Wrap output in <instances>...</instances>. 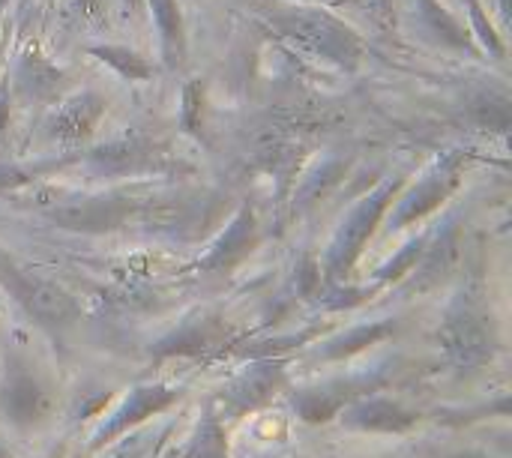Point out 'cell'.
Wrapping results in <instances>:
<instances>
[{"label":"cell","mask_w":512,"mask_h":458,"mask_svg":"<svg viewBox=\"0 0 512 458\" xmlns=\"http://www.w3.org/2000/svg\"><path fill=\"white\" fill-rule=\"evenodd\" d=\"M426 243H429V237L411 240L396 258H390L384 267L375 270V279H378V282H399V279H405L408 273H414L417 264H420V258H423V252H426Z\"/></svg>","instance_id":"obj_19"},{"label":"cell","mask_w":512,"mask_h":458,"mask_svg":"<svg viewBox=\"0 0 512 458\" xmlns=\"http://www.w3.org/2000/svg\"><path fill=\"white\" fill-rule=\"evenodd\" d=\"M156 27L162 33V51L168 66H177L186 54V36H183V18L177 0H150Z\"/></svg>","instance_id":"obj_15"},{"label":"cell","mask_w":512,"mask_h":458,"mask_svg":"<svg viewBox=\"0 0 512 458\" xmlns=\"http://www.w3.org/2000/svg\"><path fill=\"white\" fill-rule=\"evenodd\" d=\"M306 3H318V6H345L351 0H306Z\"/></svg>","instance_id":"obj_29"},{"label":"cell","mask_w":512,"mask_h":458,"mask_svg":"<svg viewBox=\"0 0 512 458\" xmlns=\"http://www.w3.org/2000/svg\"><path fill=\"white\" fill-rule=\"evenodd\" d=\"M0 288L24 309L30 321H36L51 336H60L78 321V303L66 288L21 270L6 255H0Z\"/></svg>","instance_id":"obj_3"},{"label":"cell","mask_w":512,"mask_h":458,"mask_svg":"<svg viewBox=\"0 0 512 458\" xmlns=\"http://www.w3.org/2000/svg\"><path fill=\"white\" fill-rule=\"evenodd\" d=\"M375 6H378V15H390V6H393V0H375Z\"/></svg>","instance_id":"obj_28"},{"label":"cell","mask_w":512,"mask_h":458,"mask_svg":"<svg viewBox=\"0 0 512 458\" xmlns=\"http://www.w3.org/2000/svg\"><path fill=\"white\" fill-rule=\"evenodd\" d=\"M438 458H495L489 456V453H483V450H453V453H444V456Z\"/></svg>","instance_id":"obj_26"},{"label":"cell","mask_w":512,"mask_h":458,"mask_svg":"<svg viewBox=\"0 0 512 458\" xmlns=\"http://www.w3.org/2000/svg\"><path fill=\"white\" fill-rule=\"evenodd\" d=\"M438 345L450 369L459 375L486 369L501 348L492 318L471 294H459V300L447 309L438 330Z\"/></svg>","instance_id":"obj_1"},{"label":"cell","mask_w":512,"mask_h":458,"mask_svg":"<svg viewBox=\"0 0 512 458\" xmlns=\"http://www.w3.org/2000/svg\"><path fill=\"white\" fill-rule=\"evenodd\" d=\"M123 3H129L132 9H138V6H141V0H123Z\"/></svg>","instance_id":"obj_31"},{"label":"cell","mask_w":512,"mask_h":458,"mask_svg":"<svg viewBox=\"0 0 512 458\" xmlns=\"http://www.w3.org/2000/svg\"><path fill=\"white\" fill-rule=\"evenodd\" d=\"M183 399V387H171V384H138L132 387L102 420V426L93 432L87 450H84V458L96 456L102 453L105 447H111L114 441H120L123 435L141 429L150 417H159L165 411H171L177 402Z\"/></svg>","instance_id":"obj_7"},{"label":"cell","mask_w":512,"mask_h":458,"mask_svg":"<svg viewBox=\"0 0 512 458\" xmlns=\"http://www.w3.org/2000/svg\"><path fill=\"white\" fill-rule=\"evenodd\" d=\"M3 6H6V0H0V9H3Z\"/></svg>","instance_id":"obj_32"},{"label":"cell","mask_w":512,"mask_h":458,"mask_svg":"<svg viewBox=\"0 0 512 458\" xmlns=\"http://www.w3.org/2000/svg\"><path fill=\"white\" fill-rule=\"evenodd\" d=\"M420 12L426 15V21H429V27L438 33V36H444L447 42H453V45H468V36H465V30L456 24V18L453 15H447L435 0H420Z\"/></svg>","instance_id":"obj_20"},{"label":"cell","mask_w":512,"mask_h":458,"mask_svg":"<svg viewBox=\"0 0 512 458\" xmlns=\"http://www.w3.org/2000/svg\"><path fill=\"white\" fill-rule=\"evenodd\" d=\"M114 402V393L111 390H93V393H81L78 402H75V411H72V420H93V417H102L105 408Z\"/></svg>","instance_id":"obj_22"},{"label":"cell","mask_w":512,"mask_h":458,"mask_svg":"<svg viewBox=\"0 0 512 458\" xmlns=\"http://www.w3.org/2000/svg\"><path fill=\"white\" fill-rule=\"evenodd\" d=\"M54 417V396L30 363L12 357L0 381V420L15 435H33Z\"/></svg>","instance_id":"obj_5"},{"label":"cell","mask_w":512,"mask_h":458,"mask_svg":"<svg viewBox=\"0 0 512 458\" xmlns=\"http://www.w3.org/2000/svg\"><path fill=\"white\" fill-rule=\"evenodd\" d=\"M468 12H471L474 30H477V36L483 39V45H486V48H489L495 57H504V42H501V36L495 33L492 21L486 18V12H483V3H480V0H468Z\"/></svg>","instance_id":"obj_21"},{"label":"cell","mask_w":512,"mask_h":458,"mask_svg":"<svg viewBox=\"0 0 512 458\" xmlns=\"http://www.w3.org/2000/svg\"><path fill=\"white\" fill-rule=\"evenodd\" d=\"M180 458H231L228 450V429H225V420L216 414L213 405L204 408L192 438L186 441Z\"/></svg>","instance_id":"obj_14"},{"label":"cell","mask_w":512,"mask_h":458,"mask_svg":"<svg viewBox=\"0 0 512 458\" xmlns=\"http://www.w3.org/2000/svg\"><path fill=\"white\" fill-rule=\"evenodd\" d=\"M225 345H231V333L219 318H201L192 321L180 330H174L171 336H165L162 342L153 345V357L156 360H174V357H207L222 351Z\"/></svg>","instance_id":"obj_10"},{"label":"cell","mask_w":512,"mask_h":458,"mask_svg":"<svg viewBox=\"0 0 512 458\" xmlns=\"http://www.w3.org/2000/svg\"><path fill=\"white\" fill-rule=\"evenodd\" d=\"M0 458H15L12 456V450H9L6 444H0Z\"/></svg>","instance_id":"obj_30"},{"label":"cell","mask_w":512,"mask_h":458,"mask_svg":"<svg viewBox=\"0 0 512 458\" xmlns=\"http://www.w3.org/2000/svg\"><path fill=\"white\" fill-rule=\"evenodd\" d=\"M288 387V369L279 357H261L252 360L240 375H234L216 399L210 402L222 420H240L246 414H258L267 405H273L276 396H282Z\"/></svg>","instance_id":"obj_6"},{"label":"cell","mask_w":512,"mask_h":458,"mask_svg":"<svg viewBox=\"0 0 512 458\" xmlns=\"http://www.w3.org/2000/svg\"><path fill=\"white\" fill-rule=\"evenodd\" d=\"M6 114H9V108H6V87H0V132L6 126Z\"/></svg>","instance_id":"obj_27"},{"label":"cell","mask_w":512,"mask_h":458,"mask_svg":"<svg viewBox=\"0 0 512 458\" xmlns=\"http://www.w3.org/2000/svg\"><path fill=\"white\" fill-rule=\"evenodd\" d=\"M45 458H48V456H45Z\"/></svg>","instance_id":"obj_33"},{"label":"cell","mask_w":512,"mask_h":458,"mask_svg":"<svg viewBox=\"0 0 512 458\" xmlns=\"http://www.w3.org/2000/svg\"><path fill=\"white\" fill-rule=\"evenodd\" d=\"M258 246V222L249 207H243L234 222L225 228V234L210 246V252L198 261V270L204 273H231L237 264H243L252 249Z\"/></svg>","instance_id":"obj_11"},{"label":"cell","mask_w":512,"mask_h":458,"mask_svg":"<svg viewBox=\"0 0 512 458\" xmlns=\"http://www.w3.org/2000/svg\"><path fill=\"white\" fill-rule=\"evenodd\" d=\"M336 420L342 429L357 435H408L426 423V417L417 408L384 393H372L351 402Z\"/></svg>","instance_id":"obj_8"},{"label":"cell","mask_w":512,"mask_h":458,"mask_svg":"<svg viewBox=\"0 0 512 458\" xmlns=\"http://www.w3.org/2000/svg\"><path fill=\"white\" fill-rule=\"evenodd\" d=\"M114 444H120V450H114V456L111 458H144V453H147V438H141V435H135V432L123 435V438L114 441Z\"/></svg>","instance_id":"obj_25"},{"label":"cell","mask_w":512,"mask_h":458,"mask_svg":"<svg viewBox=\"0 0 512 458\" xmlns=\"http://www.w3.org/2000/svg\"><path fill=\"white\" fill-rule=\"evenodd\" d=\"M273 27L297 48L330 63H339L345 69H354L363 57L360 36L324 9H291L273 15Z\"/></svg>","instance_id":"obj_2"},{"label":"cell","mask_w":512,"mask_h":458,"mask_svg":"<svg viewBox=\"0 0 512 458\" xmlns=\"http://www.w3.org/2000/svg\"><path fill=\"white\" fill-rule=\"evenodd\" d=\"M462 168H465V156L456 150V153H447L396 207L393 213V228H405V225H414L420 219H426L432 210H438L450 195L453 189L459 186V177H462Z\"/></svg>","instance_id":"obj_9"},{"label":"cell","mask_w":512,"mask_h":458,"mask_svg":"<svg viewBox=\"0 0 512 458\" xmlns=\"http://www.w3.org/2000/svg\"><path fill=\"white\" fill-rule=\"evenodd\" d=\"M183 102H186V108H183V123H186L189 132H198V126H201V90H198V84H189V87H186Z\"/></svg>","instance_id":"obj_24"},{"label":"cell","mask_w":512,"mask_h":458,"mask_svg":"<svg viewBox=\"0 0 512 458\" xmlns=\"http://www.w3.org/2000/svg\"><path fill=\"white\" fill-rule=\"evenodd\" d=\"M399 189H402V177L384 180V183H381L372 195H366V198L351 210V216L342 222V228L336 231V237H333V243H330V249H327V255H324V279H327L330 285H342V282L351 276L354 264L360 261V255H363L369 237H372L375 228L381 225V219H384V213L390 210V204H393V198H396Z\"/></svg>","instance_id":"obj_4"},{"label":"cell","mask_w":512,"mask_h":458,"mask_svg":"<svg viewBox=\"0 0 512 458\" xmlns=\"http://www.w3.org/2000/svg\"><path fill=\"white\" fill-rule=\"evenodd\" d=\"M18 81H21V87H24L27 93H33V96L45 99V96H48V93L57 87V81H60V72L33 54V57H24V60H21Z\"/></svg>","instance_id":"obj_17"},{"label":"cell","mask_w":512,"mask_h":458,"mask_svg":"<svg viewBox=\"0 0 512 458\" xmlns=\"http://www.w3.org/2000/svg\"><path fill=\"white\" fill-rule=\"evenodd\" d=\"M324 285V276H321V264L315 258H303L297 264V276H294V288L300 297H315L318 288Z\"/></svg>","instance_id":"obj_23"},{"label":"cell","mask_w":512,"mask_h":458,"mask_svg":"<svg viewBox=\"0 0 512 458\" xmlns=\"http://www.w3.org/2000/svg\"><path fill=\"white\" fill-rule=\"evenodd\" d=\"M93 54L102 60V63H108V66H114L123 78H129V81H144V78H150V63H144V57H138L135 51H129V48H114V45H102V48H93Z\"/></svg>","instance_id":"obj_18"},{"label":"cell","mask_w":512,"mask_h":458,"mask_svg":"<svg viewBox=\"0 0 512 458\" xmlns=\"http://www.w3.org/2000/svg\"><path fill=\"white\" fill-rule=\"evenodd\" d=\"M105 114V99H99L96 93H84L78 99H72L51 123V132L63 141H75L93 132V126L99 123V117Z\"/></svg>","instance_id":"obj_13"},{"label":"cell","mask_w":512,"mask_h":458,"mask_svg":"<svg viewBox=\"0 0 512 458\" xmlns=\"http://www.w3.org/2000/svg\"><path fill=\"white\" fill-rule=\"evenodd\" d=\"M396 330H399V324L390 321V318L369 321V324H357V327H351V330L327 339L315 351V357L324 360V363H342V360H351V357H357V354H363V351H369L375 345H384L387 339L396 336Z\"/></svg>","instance_id":"obj_12"},{"label":"cell","mask_w":512,"mask_h":458,"mask_svg":"<svg viewBox=\"0 0 512 458\" xmlns=\"http://www.w3.org/2000/svg\"><path fill=\"white\" fill-rule=\"evenodd\" d=\"M492 417H501L507 420L510 417V396H498L495 402H483L477 408H444L435 414V420L441 426H453V429H462V426H474V423H483V420H492Z\"/></svg>","instance_id":"obj_16"}]
</instances>
